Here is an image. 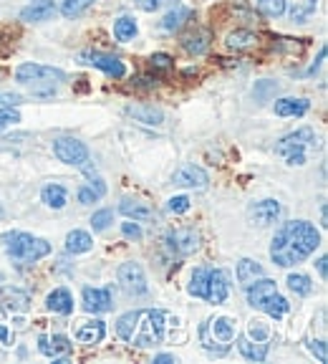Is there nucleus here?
<instances>
[{"label":"nucleus","mask_w":328,"mask_h":364,"mask_svg":"<svg viewBox=\"0 0 328 364\" xmlns=\"http://www.w3.org/2000/svg\"><path fill=\"white\" fill-rule=\"evenodd\" d=\"M321 245V233L308 220H290L278 228L270 243V258L275 266L290 268L303 263Z\"/></svg>","instance_id":"obj_1"},{"label":"nucleus","mask_w":328,"mask_h":364,"mask_svg":"<svg viewBox=\"0 0 328 364\" xmlns=\"http://www.w3.org/2000/svg\"><path fill=\"white\" fill-rule=\"evenodd\" d=\"M164 329H167V311L162 309H136L126 311L116 321V334L142 349L159 344L164 339Z\"/></svg>","instance_id":"obj_2"},{"label":"nucleus","mask_w":328,"mask_h":364,"mask_svg":"<svg viewBox=\"0 0 328 364\" xmlns=\"http://www.w3.org/2000/svg\"><path fill=\"white\" fill-rule=\"evenodd\" d=\"M187 291H190V296H197L207 304L220 306L227 301V294H230V279L222 268H195Z\"/></svg>","instance_id":"obj_3"},{"label":"nucleus","mask_w":328,"mask_h":364,"mask_svg":"<svg viewBox=\"0 0 328 364\" xmlns=\"http://www.w3.org/2000/svg\"><path fill=\"white\" fill-rule=\"evenodd\" d=\"M3 245H6L8 256L21 263V266L35 263L51 253V243H48V240L35 238V235L23 233V230H11V233H6L3 235Z\"/></svg>","instance_id":"obj_4"},{"label":"nucleus","mask_w":328,"mask_h":364,"mask_svg":"<svg viewBox=\"0 0 328 364\" xmlns=\"http://www.w3.org/2000/svg\"><path fill=\"white\" fill-rule=\"evenodd\" d=\"M16 81L23 86H31L33 94H38V97H51L53 86L63 84V81H66V74H63L61 68L28 61V63H21V66L16 68Z\"/></svg>","instance_id":"obj_5"},{"label":"nucleus","mask_w":328,"mask_h":364,"mask_svg":"<svg viewBox=\"0 0 328 364\" xmlns=\"http://www.w3.org/2000/svg\"><path fill=\"white\" fill-rule=\"evenodd\" d=\"M235 339V321L230 316L209 318L207 324L199 326V341L209 354L222 357L230 349V341Z\"/></svg>","instance_id":"obj_6"},{"label":"nucleus","mask_w":328,"mask_h":364,"mask_svg":"<svg viewBox=\"0 0 328 364\" xmlns=\"http://www.w3.org/2000/svg\"><path fill=\"white\" fill-rule=\"evenodd\" d=\"M318 136L311 127H300V129L285 134L280 142L275 144V154H283L288 159V165H306V149L316 147Z\"/></svg>","instance_id":"obj_7"},{"label":"nucleus","mask_w":328,"mask_h":364,"mask_svg":"<svg viewBox=\"0 0 328 364\" xmlns=\"http://www.w3.org/2000/svg\"><path fill=\"white\" fill-rule=\"evenodd\" d=\"M53 154L61 159L63 165L84 167L89 162V147L81 139H76V136H61V139H56L53 142Z\"/></svg>","instance_id":"obj_8"},{"label":"nucleus","mask_w":328,"mask_h":364,"mask_svg":"<svg viewBox=\"0 0 328 364\" xmlns=\"http://www.w3.org/2000/svg\"><path fill=\"white\" fill-rule=\"evenodd\" d=\"M79 61L86 63V66H94L99 71L109 76V79H124L126 76V66L121 58L116 56H109V53H102V51H84L79 53Z\"/></svg>","instance_id":"obj_9"},{"label":"nucleus","mask_w":328,"mask_h":364,"mask_svg":"<svg viewBox=\"0 0 328 364\" xmlns=\"http://www.w3.org/2000/svg\"><path fill=\"white\" fill-rule=\"evenodd\" d=\"M119 284L129 296H144L149 289L147 276H144V268L134 261H126L119 266Z\"/></svg>","instance_id":"obj_10"},{"label":"nucleus","mask_w":328,"mask_h":364,"mask_svg":"<svg viewBox=\"0 0 328 364\" xmlns=\"http://www.w3.org/2000/svg\"><path fill=\"white\" fill-rule=\"evenodd\" d=\"M172 185H177V188H190V190H204L209 185V177L202 167L182 165L180 170L172 175Z\"/></svg>","instance_id":"obj_11"},{"label":"nucleus","mask_w":328,"mask_h":364,"mask_svg":"<svg viewBox=\"0 0 328 364\" xmlns=\"http://www.w3.org/2000/svg\"><path fill=\"white\" fill-rule=\"evenodd\" d=\"M38 352L51 357L53 362L66 364L68 354H71V341L66 339L63 334H53V336H40L38 339Z\"/></svg>","instance_id":"obj_12"},{"label":"nucleus","mask_w":328,"mask_h":364,"mask_svg":"<svg viewBox=\"0 0 328 364\" xmlns=\"http://www.w3.org/2000/svg\"><path fill=\"white\" fill-rule=\"evenodd\" d=\"M31 306V296L16 286H3L0 289V309L6 314H26Z\"/></svg>","instance_id":"obj_13"},{"label":"nucleus","mask_w":328,"mask_h":364,"mask_svg":"<svg viewBox=\"0 0 328 364\" xmlns=\"http://www.w3.org/2000/svg\"><path fill=\"white\" fill-rule=\"evenodd\" d=\"M248 213H250V220H253L255 225L268 228L280 218V203H278V200H261V203L250 205Z\"/></svg>","instance_id":"obj_14"},{"label":"nucleus","mask_w":328,"mask_h":364,"mask_svg":"<svg viewBox=\"0 0 328 364\" xmlns=\"http://www.w3.org/2000/svg\"><path fill=\"white\" fill-rule=\"evenodd\" d=\"M167 243H170L172 250H177L180 256H190V253H195V250L199 248V238L195 230H190V228H180V230H172L170 235H167Z\"/></svg>","instance_id":"obj_15"},{"label":"nucleus","mask_w":328,"mask_h":364,"mask_svg":"<svg viewBox=\"0 0 328 364\" xmlns=\"http://www.w3.org/2000/svg\"><path fill=\"white\" fill-rule=\"evenodd\" d=\"M84 309L89 314H106L111 311V294L109 289H84Z\"/></svg>","instance_id":"obj_16"},{"label":"nucleus","mask_w":328,"mask_h":364,"mask_svg":"<svg viewBox=\"0 0 328 364\" xmlns=\"http://www.w3.org/2000/svg\"><path fill=\"white\" fill-rule=\"evenodd\" d=\"M126 114L134 122H142L147 127H159L164 122V112L159 107H154V104H129Z\"/></svg>","instance_id":"obj_17"},{"label":"nucleus","mask_w":328,"mask_h":364,"mask_svg":"<svg viewBox=\"0 0 328 364\" xmlns=\"http://www.w3.org/2000/svg\"><path fill=\"white\" fill-rule=\"evenodd\" d=\"M53 13H56V3H53V0H33L31 6H26L21 11V21L43 23V21H51Z\"/></svg>","instance_id":"obj_18"},{"label":"nucleus","mask_w":328,"mask_h":364,"mask_svg":"<svg viewBox=\"0 0 328 364\" xmlns=\"http://www.w3.org/2000/svg\"><path fill=\"white\" fill-rule=\"evenodd\" d=\"M45 309L53 314H61V316H68L74 311V296L68 289H53L45 299Z\"/></svg>","instance_id":"obj_19"},{"label":"nucleus","mask_w":328,"mask_h":364,"mask_svg":"<svg viewBox=\"0 0 328 364\" xmlns=\"http://www.w3.org/2000/svg\"><path fill=\"white\" fill-rule=\"evenodd\" d=\"M119 213L129 218V220H134V223H147V220H152V218H154V210L149 208L147 203H142V200H131V198L121 200Z\"/></svg>","instance_id":"obj_20"},{"label":"nucleus","mask_w":328,"mask_h":364,"mask_svg":"<svg viewBox=\"0 0 328 364\" xmlns=\"http://www.w3.org/2000/svg\"><path fill=\"white\" fill-rule=\"evenodd\" d=\"M104 336H106V324H104L102 318L86 321V324H81L79 331H76V339H79L81 344H99Z\"/></svg>","instance_id":"obj_21"},{"label":"nucleus","mask_w":328,"mask_h":364,"mask_svg":"<svg viewBox=\"0 0 328 364\" xmlns=\"http://www.w3.org/2000/svg\"><path fill=\"white\" fill-rule=\"evenodd\" d=\"M192 18V8H187V6H175L167 16L162 18V31H167V33H175V31H180L182 26H185L187 21Z\"/></svg>","instance_id":"obj_22"},{"label":"nucleus","mask_w":328,"mask_h":364,"mask_svg":"<svg viewBox=\"0 0 328 364\" xmlns=\"http://www.w3.org/2000/svg\"><path fill=\"white\" fill-rule=\"evenodd\" d=\"M308 109H311V102H308V99L285 97V99H278V102H275V114H278V117H303Z\"/></svg>","instance_id":"obj_23"},{"label":"nucleus","mask_w":328,"mask_h":364,"mask_svg":"<svg viewBox=\"0 0 328 364\" xmlns=\"http://www.w3.org/2000/svg\"><path fill=\"white\" fill-rule=\"evenodd\" d=\"M238 349L250 362H263V359L268 357V341H253V339H248V336H240Z\"/></svg>","instance_id":"obj_24"},{"label":"nucleus","mask_w":328,"mask_h":364,"mask_svg":"<svg viewBox=\"0 0 328 364\" xmlns=\"http://www.w3.org/2000/svg\"><path fill=\"white\" fill-rule=\"evenodd\" d=\"M182 48H185L187 53H192V56H202L209 48V33L204 28H199V31H195V33L185 36V38H182Z\"/></svg>","instance_id":"obj_25"},{"label":"nucleus","mask_w":328,"mask_h":364,"mask_svg":"<svg viewBox=\"0 0 328 364\" xmlns=\"http://www.w3.org/2000/svg\"><path fill=\"white\" fill-rule=\"evenodd\" d=\"M318 0H290V8H285L293 23H306L316 13Z\"/></svg>","instance_id":"obj_26"},{"label":"nucleus","mask_w":328,"mask_h":364,"mask_svg":"<svg viewBox=\"0 0 328 364\" xmlns=\"http://www.w3.org/2000/svg\"><path fill=\"white\" fill-rule=\"evenodd\" d=\"M258 309H261V311H266L270 318H283L285 314L290 311V304H288V299H283V296H280V294L275 291V294L268 296L266 301H263Z\"/></svg>","instance_id":"obj_27"},{"label":"nucleus","mask_w":328,"mask_h":364,"mask_svg":"<svg viewBox=\"0 0 328 364\" xmlns=\"http://www.w3.org/2000/svg\"><path fill=\"white\" fill-rule=\"evenodd\" d=\"M227 48L230 51H248V48H253L255 43H258V36L253 33V31H245V28H238L232 31L230 36H227Z\"/></svg>","instance_id":"obj_28"},{"label":"nucleus","mask_w":328,"mask_h":364,"mask_svg":"<svg viewBox=\"0 0 328 364\" xmlns=\"http://www.w3.org/2000/svg\"><path fill=\"white\" fill-rule=\"evenodd\" d=\"M91 248H94V240H91V235L86 233V230H71V233L66 235L68 253L79 256V253H89Z\"/></svg>","instance_id":"obj_29"},{"label":"nucleus","mask_w":328,"mask_h":364,"mask_svg":"<svg viewBox=\"0 0 328 364\" xmlns=\"http://www.w3.org/2000/svg\"><path fill=\"white\" fill-rule=\"evenodd\" d=\"M261 276H266V271H263V266L258 261H250V258H243V261L238 263V284L248 286L253 284L255 279H261Z\"/></svg>","instance_id":"obj_30"},{"label":"nucleus","mask_w":328,"mask_h":364,"mask_svg":"<svg viewBox=\"0 0 328 364\" xmlns=\"http://www.w3.org/2000/svg\"><path fill=\"white\" fill-rule=\"evenodd\" d=\"M136 33H139V26H136V21L131 16H121L114 21V36H116V41H121V43L134 41Z\"/></svg>","instance_id":"obj_31"},{"label":"nucleus","mask_w":328,"mask_h":364,"mask_svg":"<svg viewBox=\"0 0 328 364\" xmlns=\"http://www.w3.org/2000/svg\"><path fill=\"white\" fill-rule=\"evenodd\" d=\"M40 198H43V203L48 205V208H53V210H61L63 205H66V200H68V193H66V188L63 185H45L43 190H40Z\"/></svg>","instance_id":"obj_32"},{"label":"nucleus","mask_w":328,"mask_h":364,"mask_svg":"<svg viewBox=\"0 0 328 364\" xmlns=\"http://www.w3.org/2000/svg\"><path fill=\"white\" fill-rule=\"evenodd\" d=\"M255 8H258V13L263 18H280L285 13V8H288V3L285 0H258Z\"/></svg>","instance_id":"obj_33"},{"label":"nucleus","mask_w":328,"mask_h":364,"mask_svg":"<svg viewBox=\"0 0 328 364\" xmlns=\"http://www.w3.org/2000/svg\"><path fill=\"white\" fill-rule=\"evenodd\" d=\"M288 289L293 291L295 296H311L313 294V281L308 279L306 273H290Z\"/></svg>","instance_id":"obj_34"},{"label":"nucleus","mask_w":328,"mask_h":364,"mask_svg":"<svg viewBox=\"0 0 328 364\" xmlns=\"http://www.w3.org/2000/svg\"><path fill=\"white\" fill-rule=\"evenodd\" d=\"M248 339L253 341H268L270 339V324H266L263 318H253V321H248Z\"/></svg>","instance_id":"obj_35"},{"label":"nucleus","mask_w":328,"mask_h":364,"mask_svg":"<svg viewBox=\"0 0 328 364\" xmlns=\"http://www.w3.org/2000/svg\"><path fill=\"white\" fill-rule=\"evenodd\" d=\"M94 3H97V0H63V3H61V16L63 18H76V16H81L86 8L94 6Z\"/></svg>","instance_id":"obj_36"},{"label":"nucleus","mask_w":328,"mask_h":364,"mask_svg":"<svg viewBox=\"0 0 328 364\" xmlns=\"http://www.w3.org/2000/svg\"><path fill=\"white\" fill-rule=\"evenodd\" d=\"M21 122V114L18 109H13V104H0V132L6 129V127H13Z\"/></svg>","instance_id":"obj_37"},{"label":"nucleus","mask_w":328,"mask_h":364,"mask_svg":"<svg viewBox=\"0 0 328 364\" xmlns=\"http://www.w3.org/2000/svg\"><path fill=\"white\" fill-rule=\"evenodd\" d=\"M111 220H114L111 210H99V213H94V218H91V228H94L97 233H102V230H106Z\"/></svg>","instance_id":"obj_38"},{"label":"nucleus","mask_w":328,"mask_h":364,"mask_svg":"<svg viewBox=\"0 0 328 364\" xmlns=\"http://www.w3.org/2000/svg\"><path fill=\"white\" fill-rule=\"evenodd\" d=\"M167 208H170L175 215H182V213L190 210V198H187V195H177V198L170 200V205H167Z\"/></svg>","instance_id":"obj_39"},{"label":"nucleus","mask_w":328,"mask_h":364,"mask_svg":"<svg viewBox=\"0 0 328 364\" xmlns=\"http://www.w3.org/2000/svg\"><path fill=\"white\" fill-rule=\"evenodd\" d=\"M308 349H311V354L318 359L321 364L328 362V352H326V344L323 341H316V339H308Z\"/></svg>","instance_id":"obj_40"},{"label":"nucleus","mask_w":328,"mask_h":364,"mask_svg":"<svg viewBox=\"0 0 328 364\" xmlns=\"http://www.w3.org/2000/svg\"><path fill=\"white\" fill-rule=\"evenodd\" d=\"M164 3H170V0H134V6L144 13H154L164 6Z\"/></svg>","instance_id":"obj_41"},{"label":"nucleus","mask_w":328,"mask_h":364,"mask_svg":"<svg viewBox=\"0 0 328 364\" xmlns=\"http://www.w3.org/2000/svg\"><path fill=\"white\" fill-rule=\"evenodd\" d=\"M121 233L126 235L129 240H142V228L136 225V223H121Z\"/></svg>","instance_id":"obj_42"},{"label":"nucleus","mask_w":328,"mask_h":364,"mask_svg":"<svg viewBox=\"0 0 328 364\" xmlns=\"http://www.w3.org/2000/svg\"><path fill=\"white\" fill-rule=\"evenodd\" d=\"M149 61H152V68H162V71L172 68V56H167V53H154Z\"/></svg>","instance_id":"obj_43"},{"label":"nucleus","mask_w":328,"mask_h":364,"mask_svg":"<svg viewBox=\"0 0 328 364\" xmlns=\"http://www.w3.org/2000/svg\"><path fill=\"white\" fill-rule=\"evenodd\" d=\"M97 200H99V195L94 193L91 188H81L79 190V203L81 205H91V203H97Z\"/></svg>","instance_id":"obj_44"},{"label":"nucleus","mask_w":328,"mask_h":364,"mask_svg":"<svg viewBox=\"0 0 328 364\" xmlns=\"http://www.w3.org/2000/svg\"><path fill=\"white\" fill-rule=\"evenodd\" d=\"M89 188L94 190V193H97L99 198H104V195H106V185H104V180H99V177H97V180H91Z\"/></svg>","instance_id":"obj_45"},{"label":"nucleus","mask_w":328,"mask_h":364,"mask_svg":"<svg viewBox=\"0 0 328 364\" xmlns=\"http://www.w3.org/2000/svg\"><path fill=\"white\" fill-rule=\"evenodd\" d=\"M154 364H177V357L175 354H157V357H154Z\"/></svg>","instance_id":"obj_46"},{"label":"nucleus","mask_w":328,"mask_h":364,"mask_svg":"<svg viewBox=\"0 0 328 364\" xmlns=\"http://www.w3.org/2000/svg\"><path fill=\"white\" fill-rule=\"evenodd\" d=\"M323 58H326V48H321V53H318V61L313 63L311 68H308V76H313V74H316V71H318V66H321V61H323Z\"/></svg>","instance_id":"obj_47"},{"label":"nucleus","mask_w":328,"mask_h":364,"mask_svg":"<svg viewBox=\"0 0 328 364\" xmlns=\"http://www.w3.org/2000/svg\"><path fill=\"white\" fill-rule=\"evenodd\" d=\"M326 263H328L326 256L318 258V273H321V279H326Z\"/></svg>","instance_id":"obj_48"},{"label":"nucleus","mask_w":328,"mask_h":364,"mask_svg":"<svg viewBox=\"0 0 328 364\" xmlns=\"http://www.w3.org/2000/svg\"><path fill=\"white\" fill-rule=\"evenodd\" d=\"M0 104H18V97H3L0 94Z\"/></svg>","instance_id":"obj_49"},{"label":"nucleus","mask_w":328,"mask_h":364,"mask_svg":"<svg viewBox=\"0 0 328 364\" xmlns=\"http://www.w3.org/2000/svg\"><path fill=\"white\" fill-rule=\"evenodd\" d=\"M0 339H3V341H6V344H8V331L3 329V326H0Z\"/></svg>","instance_id":"obj_50"},{"label":"nucleus","mask_w":328,"mask_h":364,"mask_svg":"<svg viewBox=\"0 0 328 364\" xmlns=\"http://www.w3.org/2000/svg\"><path fill=\"white\" fill-rule=\"evenodd\" d=\"M3 76H6V71H3V68H0V79H3Z\"/></svg>","instance_id":"obj_51"},{"label":"nucleus","mask_w":328,"mask_h":364,"mask_svg":"<svg viewBox=\"0 0 328 364\" xmlns=\"http://www.w3.org/2000/svg\"><path fill=\"white\" fill-rule=\"evenodd\" d=\"M3 215H6V213H3V205H0V218H3Z\"/></svg>","instance_id":"obj_52"}]
</instances>
